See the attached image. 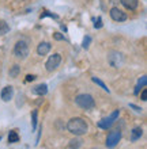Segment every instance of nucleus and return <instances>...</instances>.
Returning a JSON list of instances; mask_svg holds the SVG:
<instances>
[{"mask_svg":"<svg viewBox=\"0 0 147 149\" xmlns=\"http://www.w3.org/2000/svg\"><path fill=\"white\" fill-rule=\"evenodd\" d=\"M67 129H68V132L72 133L74 136H83V134L87 133L89 126L83 118L75 117V118H71V119L68 121Z\"/></svg>","mask_w":147,"mask_h":149,"instance_id":"1","label":"nucleus"},{"mask_svg":"<svg viewBox=\"0 0 147 149\" xmlns=\"http://www.w3.org/2000/svg\"><path fill=\"white\" fill-rule=\"evenodd\" d=\"M75 104L83 110H91L96 106V100L91 95L89 94H80L75 98Z\"/></svg>","mask_w":147,"mask_h":149,"instance_id":"2","label":"nucleus"},{"mask_svg":"<svg viewBox=\"0 0 147 149\" xmlns=\"http://www.w3.org/2000/svg\"><path fill=\"white\" fill-rule=\"evenodd\" d=\"M29 52H30L29 45L23 39L18 41V42L15 43V46H14V54H15V57H18V58L25 60L29 56Z\"/></svg>","mask_w":147,"mask_h":149,"instance_id":"3","label":"nucleus"},{"mask_svg":"<svg viewBox=\"0 0 147 149\" xmlns=\"http://www.w3.org/2000/svg\"><path fill=\"white\" fill-rule=\"evenodd\" d=\"M108 63L112 68H120L124 63L123 54L117 50H110L108 53Z\"/></svg>","mask_w":147,"mask_h":149,"instance_id":"4","label":"nucleus"},{"mask_svg":"<svg viewBox=\"0 0 147 149\" xmlns=\"http://www.w3.org/2000/svg\"><path fill=\"white\" fill-rule=\"evenodd\" d=\"M119 115H120V110H115L108 118H103V119H101V121L97 123V126H98L99 129H105V130L110 129L112 126H113V123L116 122V119L119 118Z\"/></svg>","mask_w":147,"mask_h":149,"instance_id":"5","label":"nucleus"},{"mask_svg":"<svg viewBox=\"0 0 147 149\" xmlns=\"http://www.w3.org/2000/svg\"><path fill=\"white\" fill-rule=\"evenodd\" d=\"M120 140H121V132H120V130H113V132H110V133L108 134L106 146L108 148H115V146L119 144Z\"/></svg>","mask_w":147,"mask_h":149,"instance_id":"6","label":"nucleus"},{"mask_svg":"<svg viewBox=\"0 0 147 149\" xmlns=\"http://www.w3.org/2000/svg\"><path fill=\"white\" fill-rule=\"evenodd\" d=\"M60 63H61V56H60L59 53H55L53 56H51V57H49L48 61H46V64H45L46 71H48V72H53L56 68L60 65Z\"/></svg>","mask_w":147,"mask_h":149,"instance_id":"7","label":"nucleus"},{"mask_svg":"<svg viewBox=\"0 0 147 149\" xmlns=\"http://www.w3.org/2000/svg\"><path fill=\"white\" fill-rule=\"evenodd\" d=\"M110 18L115 20V22H125V20H127V14L124 11H121L120 8L113 7L110 10Z\"/></svg>","mask_w":147,"mask_h":149,"instance_id":"8","label":"nucleus"},{"mask_svg":"<svg viewBox=\"0 0 147 149\" xmlns=\"http://www.w3.org/2000/svg\"><path fill=\"white\" fill-rule=\"evenodd\" d=\"M12 95H14V88H12L11 86H7L1 90L0 96H1V99H3L4 102H10V100L12 99Z\"/></svg>","mask_w":147,"mask_h":149,"instance_id":"9","label":"nucleus"},{"mask_svg":"<svg viewBox=\"0 0 147 149\" xmlns=\"http://www.w3.org/2000/svg\"><path fill=\"white\" fill-rule=\"evenodd\" d=\"M51 50V43L48 42H41L38 46H37V53L38 56H46Z\"/></svg>","mask_w":147,"mask_h":149,"instance_id":"10","label":"nucleus"},{"mask_svg":"<svg viewBox=\"0 0 147 149\" xmlns=\"http://www.w3.org/2000/svg\"><path fill=\"white\" fill-rule=\"evenodd\" d=\"M46 92H48V86L46 84H38V86H36L33 88V94L40 95V96L46 95Z\"/></svg>","mask_w":147,"mask_h":149,"instance_id":"11","label":"nucleus"},{"mask_svg":"<svg viewBox=\"0 0 147 149\" xmlns=\"http://www.w3.org/2000/svg\"><path fill=\"white\" fill-rule=\"evenodd\" d=\"M120 1H121V4H123L124 7L131 10V11L138 7V0H120Z\"/></svg>","mask_w":147,"mask_h":149,"instance_id":"12","label":"nucleus"},{"mask_svg":"<svg viewBox=\"0 0 147 149\" xmlns=\"http://www.w3.org/2000/svg\"><path fill=\"white\" fill-rule=\"evenodd\" d=\"M142 134H143V130L140 129V127H135V129H132L131 132V141H136V140H139L142 137Z\"/></svg>","mask_w":147,"mask_h":149,"instance_id":"13","label":"nucleus"},{"mask_svg":"<svg viewBox=\"0 0 147 149\" xmlns=\"http://www.w3.org/2000/svg\"><path fill=\"white\" fill-rule=\"evenodd\" d=\"M10 77H12V79H15V77H18L19 76V73H20V67L18 65V64H15V65H12L11 68H10Z\"/></svg>","mask_w":147,"mask_h":149,"instance_id":"14","label":"nucleus"},{"mask_svg":"<svg viewBox=\"0 0 147 149\" xmlns=\"http://www.w3.org/2000/svg\"><path fill=\"white\" fill-rule=\"evenodd\" d=\"M19 141V134L16 133L15 130H11L10 133H8V142L10 144H14V142H18Z\"/></svg>","mask_w":147,"mask_h":149,"instance_id":"15","label":"nucleus"},{"mask_svg":"<svg viewBox=\"0 0 147 149\" xmlns=\"http://www.w3.org/2000/svg\"><path fill=\"white\" fill-rule=\"evenodd\" d=\"M146 84H147V76H142V77L139 79V81H138L135 94H139V90H140V88H143V87H146Z\"/></svg>","mask_w":147,"mask_h":149,"instance_id":"16","label":"nucleus"},{"mask_svg":"<svg viewBox=\"0 0 147 149\" xmlns=\"http://www.w3.org/2000/svg\"><path fill=\"white\" fill-rule=\"evenodd\" d=\"M91 80H93V81H94V83H96L97 86H99V87H101V88H102L103 91H106V92H110V90L108 88V86H106V84H105V83L102 81V80H99L98 77H91Z\"/></svg>","mask_w":147,"mask_h":149,"instance_id":"17","label":"nucleus"},{"mask_svg":"<svg viewBox=\"0 0 147 149\" xmlns=\"http://www.w3.org/2000/svg\"><path fill=\"white\" fill-rule=\"evenodd\" d=\"M10 31V27H8V24L4 22V20H0V36H4V34H7Z\"/></svg>","mask_w":147,"mask_h":149,"instance_id":"18","label":"nucleus"},{"mask_svg":"<svg viewBox=\"0 0 147 149\" xmlns=\"http://www.w3.org/2000/svg\"><path fill=\"white\" fill-rule=\"evenodd\" d=\"M80 145H82V140H79V138H74L70 141V148L71 149H78L80 148Z\"/></svg>","mask_w":147,"mask_h":149,"instance_id":"19","label":"nucleus"},{"mask_svg":"<svg viewBox=\"0 0 147 149\" xmlns=\"http://www.w3.org/2000/svg\"><path fill=\"white\" fill-rule=\"evenodd\" d=\"M32 127L33 130H36L37 127V110H33L32 113Z\"/></svg>","mask_w":147,"mask_h":149,"instance_id":"20","label":"nucleus"},{"mask_svg":"<svg viewBox=\"0 0 147 149\" xmlns=\"http://www.w3.org/2000/svg\"><path fill=\"white\" fill-rule=\"evenodd\" d=\"M90 42H91V38L90 37H84V39H83V43H82V46L84 47V49H87L89 46H90Z\"/></svg>","mask_w":147,"mask_h":149,"instance_id":"21","label":"nucleus"},{"mask_svg":"<svg viewBox=\"0 0 147 149\" xmlns=\"http://www.w3.org/2000/svg\"><path fill=\"white\" fill-rule=\"evenodd\" d=\"M55 39H57V41H64V36H61L60 33H55Z\"/></svg>","mask_w":147,"mask_h":149,"instance_id":"22","label":"nucleus"},{"mask_svg":"<svg viewBox=\"0 0 147 149\" xmlns=\"http://www.w3.org/2000/svg\"><path fill=\"white\" fill-rule=\"evenodd\" d=\"M94 27H96V29H101V27H102V19H101V18H98V19H97V23L94 24Z\"/></svg>","mask_w":147,"mask_h":149,"instance_id":"23","label":"nucleus"},{"mask_svg":"<svg viewBox=\"0 0 147 149\" xmlns=\"http://www.w3.org/2000/svg\"><path fill=\"white\" fill-rule=\"evenodd\" d=\"M140 98H142V100H144V102L147 100V90H146V88L142 91V95H140Z\"/></svg>","mask_w":147,"mask_h":149,"instance_id":"24","label":"nucleus"},{"mask_svg":"<svg viewBox=\"0 0 147 149\" xmlns=\"http://www.w3.org/2000/svg\"><path fill=\"white\" fill-rule=\"evenodd\" d=\"M129 107H131V109H134L136 113H142V109H140V107H138V106H135V104H129Z\"/></svg>","mask_w":147,"mask_h":149,"instance_id":"25","label":"nucleus"},{"mask_svg":"<svg viewBox=\"0 0 147 149\" xmlns=\"http://www.w3.org/2000/svg\"><path fill=\"white\" fill-rule=\"evenodd\" d=\"M34 79H36L34 74H27V76H26V81H33Z\"/></svg>","mask_w":147,"mask_h":149,"instance_id":"26","label":"nucleus"}]
</instances>
